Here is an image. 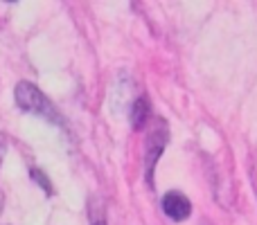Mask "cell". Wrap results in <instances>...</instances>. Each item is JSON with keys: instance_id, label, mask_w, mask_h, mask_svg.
I'll list each match as a JSON object with an SVG mask.
<instances>
[{"instance_id": "obj_1", "label": "cell", "mask_w": 257, "mask_h": 225, "mask_svg": "<svg viewBox=\"0 0 257 225\" xmlns=\"http://www.w3.org/2000/svg\"><path fill=\"white\" fill-rule=\"evenodd\" d=\"M16 104L21 111L32 113V115H41V117L63 126V119H61V115L57 113V108H54L52 104H50V99L45 97L34 84H30V81H21V84L16 86Z\"/></svg>"}, {"instance_id": "obj_2", "label": "cell", "mask_w": 257, "mask_h": 225, "mask_svg": "<svg viewBox=\"0 0 257 225\" xmlns=\"http://www.w3.org/2000/svg\"><path fill=\"white\" fill-rule=\"evenodd\" d=\"M163 212L167 214L172 221H185L192 214V205L185 194H181V191H169L163 198Z\"/></svg>"}, {"instance_id": "obj_3", "label": "cell", "mask_w": 257, "mask_h": 225, "mask_svg": "<svg viewBox=\"0 0 257 225\" xmlns=\"http://www.w3.org/2000/svg\"><path fill=\"white\" fill-rule=\"evenodd\" d=\"M165 142H167V128H165V122H160V126L156 124V128L151 131L149 140H147V178L151 182V169H154L158 155L163 153Z\"/></svg>"}, {"instance_id": "obj_4", "label": "cell", "mask_w": 257, "mask_h": 225, "mask_svg": "<svg viewBox=\"0 0 257 225\" xmlns=\"http://www.w3.org/2000/svg\"><path fill=\"white\" fill-rule=\"evenodd\" d=\"M147 117H149V102H147V97H136V102H133V106H131V124H133V128L145 126Z\"/></svg>"}, {"instance_id": "obj_5", "label": "cell", "mask_w": 257, "mask_h": 225, "mask_svg": "<svg viewBox=\"0 0 257 225\" xmlns=\"http://www.w3.org/2000/svg\"><path fill=\"white\" fill-rule=\"evenodd\" d=\"M30 176H32V178H34V180H36V182H39V185H41V187H43V189H45V191H48V194H52V187H50L48 178H45V176H43V173H41V171H39V169H30Z\"/></svg>"}, {"instance_id": "obj_6", "label": "cell", "mask_w": 257, "mask_h": 225, "mask_svg": "<svg viewBox=\"0 0 257 225\" xmlns=\"http://www.w3.org/2000/svg\"><path fill=\"white\" fill-rule=\"evenodd\" d=\"M90 225H106V221H104V216L95 209V205L90 207Z\"/></svg>"}, {"instance_id": "obj_7", "label": "cell", "mask_w": 257, "mask_h": 225, "mask_svg": "<svg viewBox=\"0 0 257 225\" xmlns=\"http://www.w3.org/2000/svg\"><path fill=\"white\" fill-rule=\"evenodd\" d=\"M3 207H5V194H3V189H0V214H3Z\"/></svg>"}]
</instances>
